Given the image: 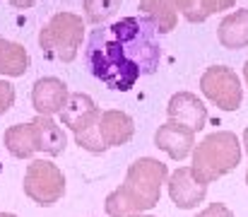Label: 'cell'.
<instances>
[{
	"label": "cell",
	"mask_w": 248,
	"mask_h": 217,
	"mask_svg": "<svg viewBox=\"0 0 248 217\" xmlns=\"http://www.w3.org/2000/svg\"><path fill=\"white\" fill-rule=\"evenodd\" d=\"M166 179H169V169L164 162L155 157L135 159L128 167L125 181L106 196L104 200L106 213L111 217L145 215L147 210L159 205L162 184H166Z\"/></svg>",
	"instance_id": "6da1fadb"
},
{
	"label": "cell",
	"mask_w": 248,
	"mask_h": 217,
	"mask_svg": "<svg viewBox=\"0 0 248 217\" xmlns=\"http://www.w3.org/2000/svg\"><path fill=\"white\" fill-rule=\"evenodd\" d=\"M84 61L96 80H101L108 89H118V92L133 89L142 75L140 68L128 58L125 49L111 36L108 27H99L89 34Z\"/></svg>",
	"instance_id": "7a4b0ae2"
},
{
	"label": "cell",
	"mask_w": 248,
	"mask_h": 217,
	"mask_svg": "<svg viewBox=\"0 0 248 217\" xmlns=\"http://www.w3.org/2000/svg\"><path fill=\"white\" fill-rule=\"evenodd\" d=\"M2 143L12 157L29 159L36 152H44L48 157L61 154L68 145V138H65V131L51 116H36L29 123L10 126L2 135Z\"/></svg>",
	"instance_id": "3957f363"
},
{
	"label": "cell",
	"mask_w": 248,
	"mask_h": 217,
	"mask_svg": "<svg viewBox=\"0 0 248 217\" xmlns=\"http://www.w3.org/2000/svg\"><path fill=\"white\" fill-rule=\"evenodd\" d=\"M241 162V143L232 131H215L205 135L193 150V174L202 184H212L234 171Z\"/></svg>",
	"instance_id": "277c9868"
},
{
	"label": "cell",
	"mask_w": 248,
	"mask_h": 217,
	"mask_svg": "<svg viewBox=\"0 0 248 217\" xmlns=\"http://www.w3.org/2000/svg\"><path fill=\"white\" fill-rule=\"evenodd\" d=\"M111 36L125 49L128 58L140 68L142 75H152L159 66L162 49L155 41V27L140 15V17H123L108 27Z\"/></svg>",
	"instance_id": "5b68a950"
},
{
	"label": "cell",
	"mask_w": 248,
	"mask_h": 217,
	"mask_svg": "<svg viewBox=\"0 0 248 217\" xmlns=\"http://www.w3.org/2000/svg\"><path fill=\"white\" fill-rule=\"evenodd\" d=\"M84 36V19L75 12H56L39 32V46L44 56L53 61H75Z\"/></svg>",
	"instance_id": "8992f818"
},
{
	"label": "cell",
	"mask_w": 248,
	"mask_h": 217,
	"mask_svg": "<svg viewBox=\"0 0 248 217\" xmlns=\"http://www.w3.org/2000/svg\"><path fill=\"white\" fill-rule=\"evenodd\" d=\"M99 118H101V109L94 104V99L89 94L70 92L68 104L61 111V123L68 126L75 133L78 145L92 154L106 152V147L99 138Z\"/></svg>",
	"instance_id": "52a82bcc"
},
{
	"label": "cell",
	"mask_w": 248,
	"mask_h": 217,
	"mask_svg": "<svg viewBox=\"0 0 248 217\" xmlns=\"http://www.w3.org/2000/svg\"><path fill=\"white\" fill-rule=\"evenodd\" d=\"M24 196L31 198L41 208L56 205L65 196V176L58 164L48 159H31L24 171Z\"/></svg>",
	"instance_id": "ba28073f"
},
{
	"label": "cell",
	"mask_w": 248,
	"mask_h": 217,
	"mask_svg": "<svg viewBox=\"0 0 248 217\" xmlns=\"http://www.w3.org/2000/svg\"><path fill=\"white\" fill-rule=\"evenodd\" d=\"M200 89L202 94L217 104L222 111H236L244 101V87L239 75L229 66H212L202 72L200 77Z\"/></svg>",
	"instance_id": "9c48e42d"
},
{
	"label": "cell",
	"mask_w": 248,
	"mask_h": 217,
	"mask_svg": "<svg viewBox=\"0 0 248 217\" xmlns=\"http://www.w3.org/2000/svg\"><path fill=\"white\" fill-rule=\"evenodd\" d=\"M166 186H169V198L176 208L181 210H193L198 208L205 196H207V184H202L190 167H178L169 179H166Z\"/></svg>",
	"instance_id": "30bf717a"
},
{
	"label": "cell",
	"mask_w": 248,
	"mask_h": 217,
	"mask_svg": "<svg viewBox=\"0 0 248 217\" xmlns=\"http://www.w3.org/2000/svg\"><path fill=\"white\" fill-rule=\"evenodd\" d=\"M166 116L173 123L188 126L190 131H200L207 123V106L193 92H176L166 104Z\"/></svg>",
	"instance_id": "8fae6325"
},
{
	"label": "cell",
	"mask_w": 248,
	"mask_h": 217,
	"mask_svg": "<svg viewBox=\"0 0 248 217\" xmlns=\"http://www.w3.org/2000/svg\"><path fill=\"white\" fill-rule=\"evenodd\" d=\"M68 87L58 77H39L31 87V104L39 116H53L61 114L63 106L68 104Z\"/></svg>",
	"instance_id": "7c38bea8"
},
{
	"label": "cell",
	"mask_w": 248,
	"mask_h": 217,
	"mask_svg": "<svg viewBox=\"0 0 248 217\" xmlns=\"http://www.w3.org/2000/svg\"><path fill=\"white\" fill-rule=\"evenodd\" d=\"M155 145L159 150H164L171 159L181 162L195 150V131H190L188 126L166 121L164 126H159L157 133H155Z\"/></svg>",
	"instance_id": "4fadbf2b"
},
{
	"label": "cell",
	"mask_w": 248,
	"mask_h": 217,
	"mask_svg": "<svg viewBox=\"0 0 248 217\" xmlns=\"http://www.w3.org/2000/svg\"><path fill=\"white\" fill-rule=\"evenodd\" d=\"M135 135V123L133 118L125 114V111H118V109H108V111H101V118H99V138L104 147H121V145L130 143Z\"/></svg>",
	"instance_id": "5bb4252c"
},
{
	"label": "cell",
	"mask_w": 248,
	"mask_h": 217,
	"mask_svg": "<svg viewBox=\"0 0 248 217\" xmlns=\"http://www.w3.org/2000/svg\"><path fill=\"white\" fill-rule=\"evenodd\" d=\"M217 41L224 49H229V51L246 49L248 46V7L227 15L219 22V27H217Z\"/></svg>",
	"instance_id": "9a60e30c"
},
{
	"label": "cell",
	"mask_w": 248,
	"mask_h": 217,
	"mask_svg": "<svg viewBox=\"0 0 248 217\" xmlns=\"http://www.w3.org/2000/svg\"><path fill=\"white\" fill-rule=\"evenodd\" d=\"M140 15L155 27L157 34H169L176 29L178 10L171 0H140Z\"/></svg>",
	"instance_id": "2e32d148"
},
{
	"label": "cell",
	"mask_w": 248,
	"mask_h": 217,
	"mask_svg": "<svg viewBox=\"0 0 248 217\" xmlns=\"http://www.w3.org/2000/svg\"><path fill=\"white\" fill-rule=\"evenodd\" d=\"M29 70V53L22 44L0 39V75L5 77H22Z\"/></svg>",
	"instance_id": "e0dca14e"
},
{
	"label": "cell",
	"mask_w": 248,
	"mask_h": 217,
	"mask_svg": "<svg viewBox=\"0 0 248 217\" xmlns=\"http://www.w3.org/2000/svg\"><path fill=\"white\" fill-rule=\"evenodd\" d=\"M121 2L123 0H82L84 19L89 24H101L121 10Z\"/></svg>",
	"instance_id": "ac0fdd59"
},
{
	"label": "cell",
	"mask_w": 248,
	"mask_h": 217,
	"mask_svg": "<svg viewBox=\"0 0 248 217\" xmlns=\"http://www.w3.org/2000/svg\"><path fill=\"white\" fill-rule=\"evenodd\" d=\"M234 5H236V0H200V22H205L215 12L232 10Z\"/></svg>",
	"instance_id": "d6986e66"
},
{
	"label": "cell",
	"mask_w": 248,
	"mask_h": 217,
	"mask_svg": "<svg viewBox=\"0 0 248 217\" xmlns=\"http://www.w3.org/2000/svg\"><path fill=\"white\" fill-rule=\"evenodd\" d=\"M171 2L188 22H200V0H171Z\"/></svg>",
	"instance_id": "ffe728a7"
},
{
	"label": "cell",
	"mask_w": 248,
	"mask_h": 217,
	"mask_svg": "<svg viewBox=\"0 0 248 217\" xmlns=\"http://www.w3.org/2000/svg\"><path fill=\"white\" fill-rule=\"evenodd\" d=\"M15 104V87L7 80H0V116L7 114Z\"/></svg>",
	"instance_id": "44dd1931"
},
{
	"label": "cell",
	"mask_w": 248,
	"mask_h": 217,
	"mask_svg": "<svg viewBox=\"0 0 248 217\" xmlns=\"http://www.w3.org/2000/svg\"><path fill=\"white\" fill-rule=\"evenodd\" d=\"M198 217H234V213H232L224 203H212V205H207L202 213H198Z\"/></svg>",
	"instance_id": "7402d4cb"
},
{
	"label": "cell",
	"mask_w": 248,
	"mask_h": 217,
	"mask_svg": "<svg viewBox=\"0 0 248 217\" xmlns=\"http://www.w3.org/2000/svg\"><path fill=\"white\" fill-rule=\"evenodd\" d=\"M12 7H19V10H27V7H31L36 0H7Z\"/></svg>",
	"instance_id": "603a6c76"
},
{
	"label": "cell",
	"mask_w": 248,
	"mask_h": 217,
	"mask_svg": "<svg viewBox=\"0 0 248 217\" xmlns=\"http://www.w3.org/2000/svg\"><path fill=\"white\" fill-rule=\"evenodd\" d=\"M244 150H246V152H248V128H246V131H244Z\"/></svg>",
	"instance_id": "cb8c5ba5"
},
{
	"label": "cell",
	"mask_w": 248,
	"mask_h": 217,
	"mask_svg": "<svg viewBox=\"0 0 248 217\" xmlns=\"http://www.w3.org/2000/svg\"><path fill=\"white\" fill-rule=\"evenodd\" d=\"M244 77H246V82H248V61H246V66H244Z\"/></svg>",
	"instance_id": "d4e9b609"
},
{
	"label": "cell",
	"mask_w": 248,
	"mask_h": 217,
	"mask_svg": "<svg viewBox=\"0 0 248 217\" xmlns=\"http://www.w3.org/2000/svg\"><path fill=\"white\" fill-rule=\"evenodd\" d=\"M0 217H17V215H12V213H0Z\"/></svg>",
	"instance_id": "484cf974"
},
{
	"label": "cell",
	"mask_w": 248,
	"mask_h": 217,
	"mask_svg": "<svg viewBox=\"0 0 248 217\" xmlns=\"http://www.w3.org/2000/svg\"><path fill=\"white\" fill-rule=\"evenodd\" d=\"M133 217H155V215H133Z\"/></svg>",
	"instance_id": "4316f807"
},
{
	"label": "cell",
	"mask_w": 248,
	"mask_h": 217,
	"mask_svg": "<svg viewBox=\"0 0 248 217\" xmlns=\"http://www.w3.org/2000/svg\"><path fill=\"white\" fill-rule=\"evenodd\" d=\"M246 184H248V171H246Z\"/></svg>",
	"instance_id": "83f0119b"
}]
</instances>
